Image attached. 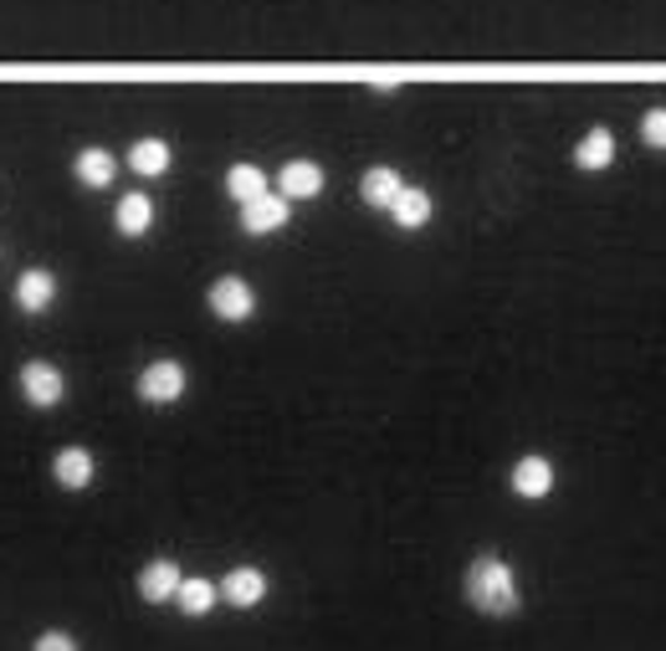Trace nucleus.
I'll return each mask as SVG.
<instances>
[{"label": "nucleus", "instance_id": "nucleus-1", "mask_svg": "<svg viewBox=\"0 0 666 651\" xmlns=\"http://www.w3.org/2000/svg\"><path fill=\"white\" fill-rule=\"evenodd\" d=\"M466 601L477 605L483 616H518L523 611V590H518V575L508 569V559L498 554H483L466 569Z\"/></svg>", "mask_w": 666, "mask_h": 651}, {"label": "nucleus", "instance_id": "nucleus-2", "mask_svg": "<svg viewBox=\"0 0 666 651\" xmlns=\"http://www.w3.org/2000/svg\"><path fill=\"white\" fill-rule=\"evenodd\" d=\"M139 401L144 405H175L185 395V365L180 359H154V365L139 369Z\"/></svg>", "mask_w": 666, "mask_h": 651}, {"label": "nucleus", "instance_id": "nucleus-3", "mask_svg": "<svg viewBox=\"0 0 666 651\" xmlns=\"http://www.w3.org/2000/svg\"><path fill=\"white\" fill-rule=\"evenodd\" d=\"M21 395L36 411H51L67 395V375L57 365H47V359H32V365H21Z\"/></svg>", "mask_w": 666, "mask_h": 651}, {"label": "nucleus", "instance_id": "nucleus-4", "mask_svg": "<svg viewBox=\"0 0 666 651\" xmlns=\"http://www.w3.org/2000/svg\"><path fill=\"white\" fill-rule=\"evenodd\" d=\"M211 313L221 323H247L257 313V293H251L247 277H216L211 283Z\"/></svg>", "mask_w": 666, "mask_h": 651}, {"label": "nucleus", "instance_id": "nucleus-5", "mask_svg": "<svg viewBox=\"0 0 666 651\" xmlns=\"http://www.w3.org/2000/svg\"><path fill=\"white\" fill-rule=\"evenodd\" d=\"M513 493L518 498H528V502H538V498H549L554 493V462L544 457V451H528V457H518L513 462Z\"/></svg>", "mask_w": 666, "mask_h": 651}, {"label": "nucleus", "instance_id": "nucleus-6", "mask_svg": "<svg viewBox=\"0 0 666 651\" xmlns=\"http://www.w3.org/2000/svg\"><path fill=\"white\" fill-rule=\"evenodd\" d=\"M221 601L236 605V611H251V605H262L266 601V575L257 565H241L231 569V575H221Z\"/></svg>", "mask_w": 666, "mask_h": 651}, {"label": "nucleus", "instance_id": "nucleus-7", "mask_svg": "<svg viewBox=\"0 0 666 651\" xmlns=\"http://www.w3.org/2000/svg\"><path fill=\"white\" fill-rule=\"evenodd\" d=\"M51 477L67 487V493H87L93 477H98V462H93V451L87 447H62L51 457Z\"/></svg>", "mask_w": 666, "mask_h": 651}, {"label": "nucleus", "instance_id": "nucleus-8", "mask_svg": "<svg viewBox=\"0 0 666 651\" xmlns=\"http://www.w3.org/2000/svg\"><path fill=\"white\" fill-rule=\"evenodd\" d=\"M180 565L175 559H150V565L139 569V595L150 605H165V601H175V590H180Z\"/></svg>", "mask_w": 666, "mask_h": 651}, {"label": "nucleus", "instance_id": "nucleus-9", "mask_svg": "<svg viewBox=\"0 0 666 651\" xmlns=\"http://www.w3.org/2000/svg\"><path fill=\"white\" fill-rule=\"evenodd\" d=\"M287 216H293V205L283 201V196H257V201L241 205V226H247L251 236H266V232H277V226H287Z\"/></svg>", "mask_w": 666, "mask_h": 651}, {"label": "nucleus", "instance_id": "nucleus-10", "mask_svg": "<svg viewBox=\"0 0 666 651\" xmlns=\"http://www.w3.org/2000/svg\"><path fill=\"white\" fill-rule=\"evenodd\" d=\"M51 298H57V277L47 268H26L16 277V308L21 313H47Z\"/></svg>", "mask_w": 666, "mask_h": 651}, {"label": "nucleus", "instance_id": "nucleus-11", "mask_svg": "<svg viewBox=\"0 0 666 651\" xmlns=\"http://www.w3.org/2000/svg\"><path fill=\"white\" fill-rule=\"evenodd\" d=\"M277 185H283V190H277L283 201H313L318 190H323V169H318L313 159H287Z\"/></svg>", "mask_w": 666, "mask_h": 651}, {"label": "nucleus", "instance_id": "nucleus-12", "mask_svg": "<svg viewBox=\"0 0 666 651\" xmlns=\"http://www.w3.org/2000/svg\"><path fill=\"white\" fill-rule=\"evenodd\" d=\"M216 601H221V590L205 580V575H185L180 590H175V605H180L185 616H211Z\"/></svg>", "mask_w": 666, "mask_h": 651}, {"label": "nucleus", "instance_id": "nucleus-13", "mask_svg": "<svg viewBox=\"0 0 666 651\" xmlns=\"http://www.w3.org/2000/svg\"><path fill=\"white\" fill-rule=\"evenodd\" d=\"M400 190H405V180H400V169H390V165H374L365 180H359V196H365L369 205H380V211L395 205Z\"/></svg>", "mask_w": 666, "mask_h": 651}, {"label": "nucleus", "instance_id": "nucleus-14", "mask_svg": "<svg viewBox=\"0 0 666 651\" xmlns=\"http://www.w3.org/2000/svg\"><path fill=\"white\" fill-rule=\"evenodd\" d=\"M574 165H580V169L616 165V134H610V129H590V134L574 144Z\"/></svg>", "mask_w": 666, "mask_h": 651}, {"label": "nucleus", "instance_id": "nucleus-15", "mask_svg": "<svg viewBox=\"0 0 666 651\" xmlns=\"http://www.w3.org/2000/svg\"><path fill=\"white\" fill-rule=\"evenodd\" d=\"M390 216H395V226L416 232V226H426V221H431V196H426V190H416V185H405V190L395 196V205H390Z\"/></svg>", "mask_w": 666, "mask_h": 651}, {"label": "nucleus", "instance_id": "nucleus-16", "mask_svg": "<svg viewBox=\"0 0 666 651\" xmlns=\"http://www.w3.org/2000/svg\"><path fill=\"white\" fill-rule=\"evenodd\" d=\"M129 169L133 175H144V180H159L169 169V144L165 139H139L129 150Z\"/></svg>", "mask_w": 666, "mask_h": 651}, {"label": "nucleus", "instance_id": "nucleus-17", "mask_svg": "<svg viewBox=\"0 0 666 651\" xmlns=\"http://www.w3.org/2000/svg\"><path fill=\"white\" fill-rule=\"evenodd\" d=\"M114 221H118V232H123V236H144L154 226V201L133 190V196H123V201H118Z\"/></svg>", "mask_w": 666, "mask_h": 651}, {"label": "nucleus", "instance_id": "nucleus-18", "mask_svg": "<svg viewBox=\"0 0 666 651\" xmlns=\"http://www.w3.org/2000/svg\"><path fill=\"white\" fill-rule=\"evenodd\" d=\"M118 175V159L108 150H83L78 154V180L87 185V190H108Z\"/></svg>", "mask_w": 666, "mask_h": 651}, {"label": "nucleus", "instance_id": "nucleus-19", "mask_svg": "<svg viewBox=\"0 0 666 651\" xmlns=\"http://www.w3.org/2000/svg\"><path fill=\"white\" fill-rule=\"evenodd\" d=\"M226 190H231L236 205H247V201H257V196H266V175L257 165H231L226 169Z\"/></svg>", "mask_w": 666, "mask_h": 651}, {"label": "nucleus", "instance_id": "nucleus-20", "mask_svg": "<svg viewBox=\"0 0 666 651\" xmlns=\"http://www.w3.org/2000/svg\"><path fill=\"white\" fill-rule=\"evenodd\" d=\"M641 139H646L651 150H666V108H651V114L641 118Z\"/></svg>", "mask_w": 666, "mask_h": 651}, {"label": "nucleus", "instance_id": "nucleus-21", "mask_svg": "<svg viewBox=\"0 0 666 651\" xmlns=\"http://www.w3.org/2000/svg\"><path fill=\"white\" fill-rule=\"evenodd\" d=\"M32 651H78V641H72L67 631H41L32 641Z\"/></svg>", "mask_w": 666, "mask_h": 651}]
</instances>
